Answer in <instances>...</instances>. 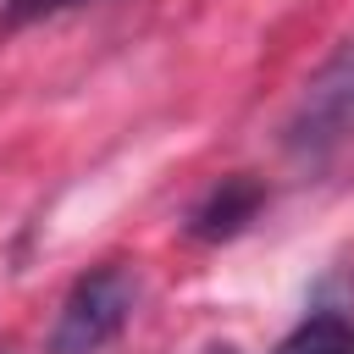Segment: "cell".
<instances>
[{
    "instance_id": "obj_1",
    "label": "cell",
    "mask_w": 354,
    "mask_h": 354,
    "mask_svg": "<svg viewBox=\"0 0 354 354\" xmlns=\"http://www.w3.org/2000/svg\"><path fill=\"white\" fill-rule=\"evenodd\" d=\"M348 138H354V39H343L299 88L282 122V149L293 160H326Z\"/></svg>"
},
{
    "instance_id": "obj_2",
    "label": "cell",
    "mask_w": 354,
    "mask_h": 354,
    "mask_svg": "<svg viewBox=\"0 0 354 354\" xmlns=\"http://www.w3.org/2000/svg\"><path fill=\"white\" fill-rule=\"evenodd\" d=\"M133 304H138L133 271L127 266H94L66 288L44 348L50 354H100L122 337V326L133 321Z\"/></svg>"
},
{
    "instance_id": "obj_3",
    "label": "cell",
    "mask_w": 354,
    "mask_h": 354,
    "mask_svg": "<svg viewBox=\"0 0 354 354\" xmlns=\"http://www.w3.org/2000/svg\"><path fill=\"white\" fill-rule=\"evenodd\" d=\"M266 210V183L249 177V171H232V177H216L183 216V232L194 243H232L238 232H249V221Z\"/></svg>"
},
{
    "instance_id": "obj_4",
    "label": "cell",
    "mask_w": 354,
    "mask_h": 354,
    "mask_svg": "<svg viewBox=\"0 0 354 354\" xmlns=\"http://www.w3.org/2000/svg\"><path fill=\"white\" fill-rule=\"evenodd\" d=\"M271 354H354V315H343V310H310Z\"/></svg>"
},
{
    "instance_id": "obj_5",
    "label": "cell",
    "mask_w": 354,
    "mask_h": 354,
    "mask_svg": "<svg viewBox=\"0 0 354 354\" xmlns=\"http://www.w3.org/2000/svg\"><path fill=\"white\" fill-rule=\"evenodd\" d=\"M72 6H88V0H0V33H17V28L44 22V17H61Z\"/></svg>"
},
{
    "instance_id": "obj_6",
    "label": "cell",
    "mask_w": 354,
    "mask_h": 354,
    "mask_svg": "<svg viewBox=\"0 0 354 354\" xmlns=\"http://www.w3.org/2000/svg\"><path fill=\"white\" fill-rule=\"evenodd\" d=\"M221 354H232V348H221Z\"/></svg>"
}]
</instances>
